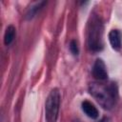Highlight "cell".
Listing matches in <instances>:
<instances>
[{
	"mask_svg": "<svg viewBox=\"0 0 122 122\" xmlns=\"http://www.w3.org/2000/svg\"><path fill=\"white\" fill-rule=\"evenodd\" d=\"M106 121H107V118L104 117V118H102V119H101L100 121H98V122H106Z\"/></svg>",
	"mask_w": 122,
	"mask_h": 122,
	"instance_id": "30bf717a",
	"label": "cell"
},
{
	"mask_svg": "<svg viewBox=\"0 0 122 122\" xmlns=\"http://www.w3.org/2000/svg\"><path fill=\"white\" fill-rule=\"evenodd\" d=\"M16 34V30L12 25H10L6 28L5 33H4V43L6 46H9L12 43L14 37Z\"/></svg>",
	"mask_w": 122,
	"mask_h": 122,
	"instance_id": "ba28073f",
	"label": "cell"
},
{
	"mask_svg": "<svg viewBox=\"0 0 122 122\" xmlns=\"http://www.w3.org/2000/svg\"><path fill=\"white\" fill-rule=\"evenodd\" d=\"M109 41L113 50L119 51L122 47V32L116 29L112 30L109 32Z\"/></svg>",
	"mask_w": 122,
	"mask_h": 122,
	"instance_id": "5b68a950",
	"label": "cell"
},
{
	"mask_svg": "<svg viewBox=\"0 0 122 122\" xmlns=\"http://www.w3.org/2000/svg\"><path fill=\"white\" fill-rule=\"evenodd\" d=\"M92 75L98 81H105L108 78V71L104 61L100 58L96 59L92 66Z\"/></svg>",
	"mask_w": 122,
	"mask_h": 122,
	"instance_id": "277c9868",
	"label": "cell"
},
{
	"mask_svg": "<svg viewBox=\"0 0 122 122\" xmlns=\"http://www.w3.org/2000/svg\"><path fill=\"white\" fill-rule=\"evenodd\" d=\"M60 92L57 89H52L45 103V118L46 122H56L60 108Z\"/></svg>",
	"mask_w": 122,
	"mask_h": 122,
	"instance_id": "3957f363",
	"label": "cell"
},
{
	"mask_svg": "<svg viewBox=\"0 0 122 122\" xmlns=\"http://www.w3.org/2000/svg\"><path fill=\"white\" fill-rule=\"evenodd\" d=\"M89 92L105 110L112 109L118 98V88L113 82H92L89 85Z\"/></svg>",
	"mask_w": 122,
	"mask_h": 122,
	"instance_id": "6da1fadb",
	"label": "cell"
},
{
	"mask_svg": "<svg viewBox=\"0 0 122 122\" xmlns=\"http://www.w3.org/2000/svg\"><path fill=\"white\" fill-rule=\"evenodd\" d=\"M69 48H70L71 52L73 55H77V54L79 53V48H78V44H77L76 40H71V41L70 42Z\"/></svg>",
	"mask_w": 122,
	"mask_h": 122,
	"instance_id": "9c48e42d",
	"label": "cell"
},
{
	"mask_svg": "<svg viewBox=\"0 0 122 122\" xmlns=\"http://www.w3.org/2000/svg\"><path fill=\"white\" fill-rule=\"evenodd\" d=\"M81 108H82V111L86 113V115L92 119H95L98 117V110L96 109V107L90 101L88 100H85L82 102L81 104Z\"/></svg>",
	"mask_w": 122,
	"mask_h": 122,
	"instance_id": "8992f818",
	"label": "cell"
},
{
	"mask_svg": "<svg viewBox=\"0 0 122 122\" xmlns=\"http://www.w3.org/2000/svg\"><path fill=\"white\" fill-rule=\"evenodd\" d=\"M103 24L100 17L92 14L87 27V46L91 51L97 52L103 49Z\"/></svg>",
	"mask_w": 122,
	"mask_h": 122,
	"instance_id": "7a4b0ae2",
	"label": "cell"
},
{
	"mask_svg": "<svg viewBox=\"0 0 122 122\" xmlns=\"http://www.w3.org/2000/svg\"><path fill=\"white\" fill-rule=\"evenodd\" d=\"M47 4V2H45V1H41V2H38V3H35L34 5H32V6H30V8L28 10V11L26 12V19H32L35 15H36V13L40 10H42L43 9V7L45 6Z\"/></svg>",
	"mask_w": 122,
	"mask_h": 122,
	"instance_id": "52a82bcc",
	"label": "cell"
}]
</instances>
